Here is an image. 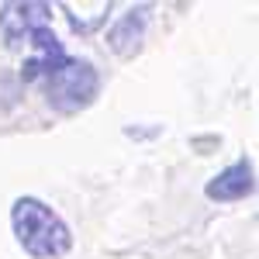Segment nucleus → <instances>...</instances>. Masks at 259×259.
<instances>
[{
  "instance_id": "f03ea898",
  "label": "nucleus",
  "mask_w": 259,
  "mask_h": 259,
  "mask_svg": "<svg viewBox=\"0 0 259 259\" xmlns=\"http://www.w3.org/2000/svg\"><path fill=\"white\" fill-rule=\"evenodd\" d=\"M41 87H45V97H49V104H52L56 111L76 114V111L90 107V104L97 100L100 76L87 59L66 56V62H62L59 69H52V73L41 80Z\"/></svg>"
},
{
  "instance_id": "f257e3e1",
  "label": "nucleus",
  "mask_w": 259,
  "mask_h": 259,
  "mask_svg": "<svg viewBox=\"0 0 259 259\" xmlns=\"http://www.w3.org/2000/svg\"><path fill=\"white\" fill-rule=\"evenodd\" d=\"M11 225L21 249L35 259H59L73 249L69 225L38 197H18L11 207Z\"/></svg>"
},
{
  "instance_id": "7ed1b4c3",
  "label": "nucleus",
  "mask_w": 259,
  "mask_h": 259,
  "mask_svg": "<svg viewBox=\"0 0 259 259\" xmlns=\"http://www.w3.org/2000/svg\"><path fill=\"white\" fill-rule=\"evenodd\" d=\"M49 18H52V7L49 4H4L0 7V35L7 41V49H21L28 45L35 31L49 28Z\"/></svg>"
},
{
  "instance_id": "20e7f679",
  "label": "nucleus",
  "mask_w": 259,
  "mask_h": 259,
  "mask_svg": "<svg viewBox=\"0 0 259 259\" xmlns=\"http://www.w3.org/2000/svg\"><path fill=\"white\" fill-rule=\"evenodd\" d=\"M145 24H149V4H139V7H128L107 31V45L111 52L121 56V59H135L142 49V38H145Z\"/></svg>"
},
{
  "instance_id": "39448f33",
  "label": "nucleus",
  "mask_w": 259,
  "mask_h": 259,
  "mask_svg": "<svg viewBox=\"0 0 259 259\" xmlns=\"http://www.w3.org/2000/svg\"><path fill=\"white\" fill-rule=\"evenodd\" d=\"M204 194H207V200H242L252 194V162L249 159H239L232 162L228 169H221L218 177L211 180L207 187H204Z\"/></svg>"
}]
</instances>
